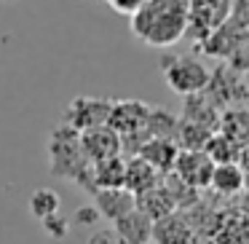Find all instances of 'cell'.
<instances>
[{
  "label": "cell",
  "instance_id": "9c48e42d",
  "mask_svg": "<svg viewBox=\"0 0 249 244\" xmlns=\"http://www.w3.org/2000/svg\"><path fill=\"white\" fill-rule=\"evenodd\" d=\"M94 206L99 217H107L110 223H115L137 206V196L126 188H99L94 190Z\"/></svg>",
  "mask_w": 249,
  "mask_h": 244
},
{
  "label": "cell",
  "instance_id": "44dd1931",
  "mask_svg": "<svg viewBox=\"0 0 249 244\" xmlns=\"http://www.w3.org/2000/svg\"><path fill=\"white\" fill-rule=\"evenodd\" d=\"M97 220H99L97 206H81V209L75 212V223H78V225H94Z\"/></svg>",
  "mask_w": 249,
  "mask_h": 244
},
{
  "label": "cell",
  "instance_id": "5bb4252c",
  "mask_svg": "<svg viewBox=\"0 0 249 244\" xmlns=\"http://www.w3.org/2000/svg\"><path fill=\"white\" fill-rule=\"evenodd\" d=\"M158 183H161V180H158V172L147 161H142L140 156H134V158H129V161H126L124 188L129 190V193L140 196V193H145V190L156 188Z\"/></svg>",
  "mask_w": 249,
  "mask_h": 244
},
{
  "label": "cell",
  "instance_id": "7402d4cb",
  "mask_svg": "<svg viewBox=\"0 0 249 244\" xmlns=\"http://www.w3.org/2000/svg\"><path fill=\"white\" fill-rule=\"evenodd\" d=\"M247 81H249V67H247Z\"/></svg>",
  "mask_w": 249,
  "mask_h": 244
},
{
  "label": "cell",
  "instance_id": "3957f363",
  "mask_svg": "<svg viewBox=\"0 0 249 244\" xmlns=\"http://www.w3.org/2000/svg\"><path fill=\"white\" fill-rule=\"evenodd\" d=\"M51 172L56 177H70L75 180V174L81 172L83 167H91V161H86L81 150V134L67 126H59V129L51 134Z\"/></svg>",
  "mask_w": 249,
  "mask_h": 244
},
{
  "label": "cell",
  "instance_id": "8fae6325",
  "mask_svg": "<svg viewBox=\"0 0 249 244\" xmlns=\"http://www.w3.org/2000/svg\"><path fill=\"white\" fill-rule=\"evenodd\" d=\"M150 244H193V228L182 215L172 212L169 217L153 223Z\"/></svg>",
  "mask_w": 249,
  "mask_h": 244
},
{
  "label": "cell",
  "instance_id": "7c38bea8",
  "mask_svg": "<svg viewBox=\"0 0 249 244\" xmlns=\"http://www.w3.org/2000/svg\"><path fill=\"white\" fill-rule=\"evenodd\" d=\"M174 206L177 204H174L172 193H169V188L163 183H158L156 188H150V190L137 196V209H140L150 223L161 220V217H169L174 212Z\"/></svg>",
  "mask_w": 249,
  "mask_h": 244
},
{
  "label": "cell",
  "instance_id": "52a82bcc",
  "mask_svg": "<svg viewBox=\"0 0 249 244\" xmlns=\"http://www.w3.org/2000/svg\"><path fill=\"white\" fill-rule=\"evenodd\" d=\"M147 115H150V108H147L145 102L121 99V102H113L107 126L115 131V134H137V131H145Z\"/></svg>",
  "mask_w": 249,
  "mask_h": 244
},
{
  "label": "cell",
  "instance_id": "5b68a950",
  "mask_svg": "<svg viewBox=\"0 0 249 244\" xmlns=\"http://www.w3.org/2000/svg\"><path fill=\"white\" fill-rule=\"evenodd\" d=\"M110 110H113V102H110V99L75 97L70 105H67L65 115H62V126L83 134V131L97 129V126H107Z\"/></svg>",
  "mask_w": 249,
  "mask_h": 244
},
{
  "label": "cell",
  "instance_id": "30bf717a",
  "mask_svg": "<svg viewBox=\"0 0 249 244\" xmlns=\"http://www.w3.org/2000/svg\"><path fill=\"white\" fill-rule=\"evenodd\" d=\"M137 156L150 164L156 172L169 174L174 169L177 156H179V148H177V142H172L169 137H147L140 145V153H137Z\"/></svg>",
  "mask_w": 249,
  "mask_h": 244
},
{
  "label": "cell",
  "instance_id": "e0dca14e",
  "mask_svg": "<svg viewBox=\"0 0 249 244\" xmlns=\"http://www.w3.org/2000/svg\"><path fill=\"white\" fill-rule=\"evenodd\" d=\"M59 206H62V199H59V193L51 190V188H38L30 196V212H33L38 220L54 217L56 212H59Z\"/></svg>",
  "mask_w": 249,
  "mask_h": 244
},
{
  "label": "cell",
  "instance_id": "7a4b0ae2",
  "mask_svg": "<svg viewBox=\"0 0 249 244\" xmlns=\"http://www.w3.org/2000/svg\"><path fill=\"white\" fill-rule=\"evenodd\" d=\"M161 75L179 97H198L212 83V70L193 54H166L161 59Z\"/></svg>",
  "mask_w": 249,
  "mask_h": 244
},
{
  "label": "cell",
  "instance_id": "ffe728a7",
  "mask_svg": "<svg viewBox=\"0 0 249 244\" xmlns=\"http://www.w3.org/2000/svg\"><path fill=\"white\" fill-rule=\"evenodd\" d=\"M43 228L51 233V239H65V233H67V223L62 220L59 215H54V217H49V220H43Z\"/></svg>",
  "mask_w": 249,
  "mask_h": 244
},
{
  "label": "cell",
  "instance_id": "277c9868",
  "mask_svg": "<svg viewBox=\"0 0 249 244\" xmlns=\"http://www.w3.org/2000/svg\"><path fill=\"white\" fill-rule=\"evenodd\" d=\"M236 0H190L188 33L198 43H206L217 30L225 24V19L233 14Z\"/></svg>",
  "mask_w": 249,
  "mask_h": 244
},
{
  "label": "cell",
  "instance_id": "4fadbf2b",
  "mask_svg": "<svg viewBox=\"0 0 249 244\" xmlns=\"http://www.w3.org/2000/svg\"><path fill=\"white\" fill-rule=\"evenodd\" d=\"M115 233L124 239L126 244H150V233H153V223L142 215L140 209H131L129 215H124L121 220L113 223Z\"/></svg>",
  "mask_w": 249,
  "mask_h": 244
},
{
  "label": "cell",
  "instance_id": "9a60e30c",
  "mask_svg": "<svg viewBox=\"0 0 249 244\" xmlns=\"http://www.w3.org/2000/svg\"><path fill=\"white\" fill-rule=\"evenodd\" d=\"M91 180H94V185H97V190L99 188H124L126 161L121 156H113V158L91 164Z\"/></svg>",
  "mask_w": 249,
  "mask_h": 244
},
{
  "label": "cell",
  "instance_id": "ac0fdd59",
  "mask_svg": "<svg viewBox=\"0 0 249 244\" xmlns=\"http://www.w3.org/2000/svg\"><path fill=\"white\" fill-rule=\"evenodd\" d=\"M107 3L115 14H121V17H134L147 0H107Z\"/></svg>",
  "mask_w": 249,
  "mask_h": 244
},
{
  "label": "cell",
  "instance_id": "ba28073f",
  "mask_svg": "<svg viewBox=\"0 0 249 244\" xmlns=\"http://www.w3.org/2000/svg\"><path fill=\"white\" fill-rule=\"evenodd\" d=\"M121 134H115L110 126H97V129H89L81 134V150L86 156V161L97 164L105 158H113L121 153Z\"/></svg>",
  "mask_w": 249,
  "mask_h": 244
},
{
  "label": "cell",
  "instance_id": "6da1fadb",
  "mask_svg": "<svg viewBox=\"0 0 249 244\" xmlns=\"http://www.w3.org/2000/svg\"><path fill=\"white\" fill-rule=\"evenodd\" d=\"M190 0H147L129 17V27L140 43L150 49H169L179 43L188 33Z\"/></svg>",
  "mask_w": 249,
  "mask_h": 244
},
{
  "label": "cell",
  "instance_id": "8992f818",
  "mask_svg": "<svg viewBox=\"0 0 249 244\" xmlns=\"http://www.w3.org/2000/svg\"><path fill=\"white\" fill-rule=\"evenodd\" d=\"M212 172H214V161L204 150H179L177 161H174V169H172V174H177L190 188L209 185Z\"/></svg>",
  "mask_w": 249,
  "mask_h": 244
},
{
  "label": "cell",
  "instance_id": "d6986e66",
  "mask_svg": "<svg viewBox=\"0 0 249 244\" xmlns=\"http://www.w3.org/2000/svg\"><path fill=\"white\" fill-rule=\"evenodd\" d=\"M86 244H126V242L115 233V228H99V231H94L89 236Z\"/></svg>",
  "mask_w": 249,
  "mask_h": 244
},
{
  "label": "cell",
  "instance_id": "2e32d148",
  "mask_svg": "<svg viewBox=\"0 0 249 244\" xmlns=\"http://www.w3.org/2000/svg\"><path fill=\"white\" fill-rule=\"evenodd\" d=\"M209 185L217 190V193L222 196H233L236 190L244 188V172L241 167H236V164H214V172H212V180Z\"/></svg>",
  "mask_w": 249,
  "mask_h": 244
}]
</instances>
